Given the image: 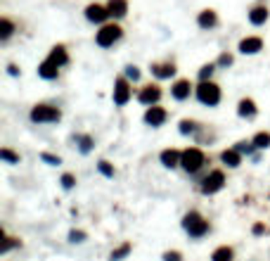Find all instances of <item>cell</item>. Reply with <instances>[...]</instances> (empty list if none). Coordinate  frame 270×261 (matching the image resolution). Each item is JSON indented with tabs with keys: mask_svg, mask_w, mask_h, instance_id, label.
I'll use <instances>...</instances> for the list:
<instances>
[{
	"mask_svg": "<svg viewBox=\"0 0 270 261\" xmlns=\"http://www.w3.org/2000/svg\"><path fill=\"white\" fill-rule=\"evenodd\" d=\"M86 17H88V22L102 24V22L109 17V10L102 8V5H88V8H86Z\"/></svg>",
	"mask_w": 270,
	"mask_h": 261,
	"instance_id": "cell-10",
	"label": "cell"
},
{
	"mask_svg": "<svg viewBox=\"0 0 270 261\" xmlns=\"http://www.w3.org/2000/svg\"><path fill=\"white\" fill-rule=\"evenodd\" d=\"M126 79L128 81H138L140 79V69L138 67H126Z\"/></svg>",
	"mask_w": 270,
	"mask_h": 261,
	"instance_id": "cell-33",
	"label": "cell"
},
{
	"mask_svg": "<svg viewBox=\"0 0 270 261\" xmlns=\"http://www.w3.org/2000/svg\"><path fill=\"white\" fill-rule=\"evenodd\" d=\"M76 143H78V150H81L83 154H88L90 150H92V138H90V135H78Z\"/></svg>",
	"mask_w": 270,
	"mask_h": 261,
	"instance_id": "cell-26",
	"label": "cell"
},
{
	"mask_svg": "<svg viewBox=\"0 0 270 261\" xmlns=\"http://www.w3.org/2000/svg\"><path fill=\"white\" fill-rule=\"evenodd\" d=\"M14 247H19L17 237H5V240H2V247H0V254H8L10 249H14Z\"/></svg>",
	"mask_w": 270,
	"mask_h": 261,
	"instance_id": "cell-28",
	"label": "cell"
},
{
	"mask_svg": "<svg viewBox=\"0 0 270 261\" xmlns=\"http://www.w3.org/2000/svg\"><path fill=\"white\" fill-rule=\"evenodd\" d=\"M256 102L254 100H249V98H244V100H240V107H237V114L242 119H254L256 117Z\"/></svg>",
	"mask_w": 270,
	"mask_h": 261,
	"instance_id": "cell-14",
	"label": "cell"
},
{
	"mask_svg": "<svg viewBox=\"0 0 270 261\" xmlns=\"http://www.w3.org/2000/svg\"><path fill=\"white\" fill-rule=\"evenodd\" d=\"M40 159H43V162H48V164H52V166L62 164V159H60V157H54V154H50V152H43V154H40Z\"/></svg>",
	"mask_w": 270,
	"mask_h": 261,
	"instance_id": "cell-34",
	"label": "cell"
},
{
	"mask_svg": "<svg viewBox=\"0 0 270 261\" xmlns=\"http://www.w3.org/2000/svg\"><path fill=\"white\" fill-rule=\"evenodd\" d=\"M124 36V31L118 24H104V27L98 31V36H95V43L100 48H109V45H114L118 38Z\"/></svg>",
	"mask_w": 270,
	"mask_h": 261,
	"instance_id": "cell-5",
	"label": "cell"
},
{
	"mask_svg": "<svg viewBox=\"0 0 270 261\" xmlns=\"http://www.w3.org/2000/svg\"><path fill=\"white\" fill-rule=\"evenodd\" d=\"M211 261H234V252H232V247H228V244H223V247H218L216 252L211 254Z\"/></svg>",
	"mask_w": 270,
	"mask_h": 261,
	"instance_id": "cell-21",
	"label": "cell"
},
{
	"mask_svg": "<svg viewBox=\"0 0 270 261\" xmlns=\"http://www.w3.org/2000/svg\"><path fill=\"white\" fill-rule=\"evenodd\" d=\"M223 183H225L223 171H211L206 178L202 180V192L204 195H214V192H218V190L223 188Z\"/></svg>",
	"mask_w": 270,
	"mask_h": 261,
	"instance_id": "cell-6",
	"label": "cell"
},
{
	"mask_svg": "<svg viewBox=\"0 0 270 261\" xmlns=\"http://www.w3.org/2000/svg\"><path fill=\"white\" fill-rule=\"evenodd\" d=\"M130 247H133L130 242H124L121 247H116V249L112 252V256H109V259H112V261H121V259H126L128 254H130Z\"/></svg>",
	"mask_w": 270,
	"mask_h": 261,
	"instance_id": "cell-23",
	"label": "cell"
},
{
	"mask_svg": "<svg viewBox=\"0 0 270 261\" xmlns=\"http://www.w3.org/2000/svg\"><path fill=\"white\" fill-rule=\"evenodd\" d=\"M197 100L206 107H216L220 102V88L214 81H202L197 86Z\"/></svg>",
	"mask_w": 270,
	"mask_h": 261,
	"instance_id": "cell-3",
	"label": "cell"
},
{
	"mask_svg": "<svg viewBox=\"0 0 270 261\" xmlns=\"http://www.w3.org/2000/svg\"><path fill=\"white\" fill-rule=\"evenodd\" d=\"M190 93H192V83H190L188 79H180V81L173 83L171 95H173L176 100H188V98H190Z\"/></svg>",
	"mask_w": 270,
	"mask_h": 261,
	"instance_id": "cell-12",
	"label": "cell"
},
{
	"mask_svg": "<svg viewBox=\"0 0 270 261\" xmlns=\"http://www.w3.org/2000/svg\"><path fill=\"white\" fill-rule=\"evenodd\" d=\"M152 74L156 79H171L176 74V64L173 62H164V64H152Z\"/></svg>",
	"mask_w": 270,
	"mask_h": 261,
	"instance_id": "cell-15",
	"label": "cell"
},
{
	"mask_svg": "<svg viewBox=\"0 0 270 261\" xmlns=\"http://www.w3.org/2000/svg\"><path fill=\"white\" fill-rule=\"evenodd\" d=\"M218 64H220V67H230V64H232V55L223 53L220 57H218Z\"/></svg>",
	"mask_w": 270,
	"mask_h": 261,
	"instance_id": "cell-38",
	"label": "cell"
},
{
	"mask_svg": "<svg viewBox=\"0 0 270 261\" xmlns=\"http://www.w3.org/2000/svg\"><path fill=\"white\" fill-rule=\"evenodd\" d=\"M107 10H109V17L121 19V17H126V12H128V3H126V0H109Z\"/></svg>",
	"mask_w": 270,
	"mask_h": 261,
	"instance_id": "cell-16",
	"label": "cell"
},
{
	"mask_svg": "<svg viewBox=\"0 0 270 261\" xmlns=\"http://www.w3.org/2000/svg\"><path fill=\"white\" fill-rule=\"evenodd\" d=\"M130 95H133V90H130L128 79H116V83H114V102L116 105H126L130 100Z\"/></svg>",
	"mask_w": 270,
	"mask_h": 261,
	"instance_id": "cell-7",
	"label": "cell"
},
{
	"mask_svg": "<svg viewBox=\"0 0 270 261\" xmlns=\"http://www.w3.org/2000/svg\"><path fill=\"white\" fill-rule=\"evenodd\" d=\"M38 74H40L43 79H48V81H52V79H57V76H60V69H57L54 64H50L48 60H45V62L38 67Z\"/></svg>",
	"mask_w": 270,
	"mask_h": 261,
	"instance_id": "cell-22",
	"label": "cell"
},
{
	"mask_svg": "<svg viewBox=\"0 0 270 261\" xmlns=\"http://www.w3.org/2000/svg\"><path fill=\"white\" fill-rule=\"evenodd\" d=\"M266 19H268V8H266V5H256V8L249 12V22L256 24V27L266 24Z\"/></svg>",
	"mask_w": 270,
	"mask_h": 261,
	"instance_id": "cell-19",
	"label": "cell"
},
{
	"mask_svg": "<svg viewBox=\"0 0 270 261\" xmlns=\"http://www.w3.org/2000/svg\"><path fill=\"white\" fill-rule=\"evenodd\" d=\"M214 69H216L214 64H204V67L199 69V79H202V81H211V74H214Z\"/></svg>",
	"mask_w": 270,
	"mask_h": 261,
	"instance_id": "cell-31",
	"label": "cell"
},
{
	"mask_svg": "<svg viewBox=\"0 0 270 261\" xmlns=\"http://www.w3.org/2000/svg\"><path fill=\"white\" fill-rule=\"evenodd\" d=\"M263 48V41L258 36H249V38H242V43H240V53L244 55H256L258 50Z\"/></svg>",
	"mask_w": 270,
	"mask_h": 261,
	"instance_id": "cell-11",
	"label": "cell"
},
{
	"mask_svg": "<svg viewBox=\"0 0 270 261\" xmlns=\"http://www.w3.org/2000/svg\"><path fill=\"white\" fill-rule=\"evenodd\" d=\"M69 240H72V242H83V240H86V233H83V230H72V233H69Z\"/></svg>",
	"mask_w": 270,
	"mask_h": 261,
	"instance_id": "cell-36",
	"label": "cell"
},
{
	"mask_svg": "<svg viewBox=\"0 0 270 261\" xmlns=\"http://www.w3.org/2000/svg\"><path fill=\"white\" fill-rule=\"evenodd\" d=\"M74 185H76V178H74L72 173H64V176H62V188L64 190H72Z\"/></svg>",
	"mask_w": 270,
	"mask_h": 261,
	"instance_id": "cell-32",
	"label": "cell"
},
{
	"mask_svg": "<svg viewBox=\"0 0 270 261\" xmlns=\"http://www.w3.org/2000/svg\"><path fill=\"white\" fill-rule=\"evenodd\" d=\"M144 121L150 124V126H162L164 121H166V109L159 107V105H154V107H150L147 112H144Z\"/></svg>",
	"mask_w": 270,
	"mask_h": 261,
	"instance_id": "cell-9",
	"label": "cell"
},
{
	"mask_svg": "<svg viewBox=\"0 0 270 261\" xmlns=\"http://www.w3.org/2000/svg\"><path fill=\"white\" fill-rule=\"evenodd\" d=\"M194 131H197V124H194V121H190V119H182V121H180V133L182 135L194 133Z\"/></svg>",
	"mask_w": 270,
	"mask_h": 261,
	"instance_id": "cell-29",
	"label": "cell"
},
{
	"mask_svg": "<svg viewBox=\"0 0 270 261\" xmlns=\"http://www.w3.org/2000/svg\"><path fill=\"white\" fill-rule=\"evenodd\" d=\"M204 164H206V157H204V152L199 147H188L182 152V157H180V166L188 173H197Z\"/></svg>",
	"mask_w": 270,
	"mask_h": 261,
	"instance_id": "cell-2",
	"label": "cell"
},
{
	"mask_svg": "<svg viewBox=\"0 0 270 261\" xmlns=\"http://www.w3.org/2000/svg\"><path fill=\"white\" fill-rule=\"evenodd\" d=\"M8 72L12 74V76H17V74H19V69H17V67H14V64H10V67H8Z\"/></svg>",
	"mask_w": 270,
	"mask_h": 261,
	"instance_id": "cell-40",
	"label": "cell"
},
{
	"mask_svg": "<svg viewBox=\"0 0 270 261\" xmlns=\"http://www.w3.org/2000/svg\"><path fill=\"white\" fill-rule=\"evenodd\" d=\"M180 157H182V152H178V150H164L162 152V164L166 166V169L180 166Z\"/></svg>",
	"mask_w": 270,
	"mask_h": 261,
	"instance_id": "cell-18",
	"label": "cell"
},
{
	"mask_svg": "<svg viewBox=\"0 0 270 261\" xmlns=\"http://www.w3.org/2000/svg\"><path fill=\"white\" fill-rule=\"evenodd\" d=\"M60 119H62V112L52 105H36L31 109V121H36V124H54Z\"/></svg>",
	"mask_w": 270,
	"mask_h": 261,
	"instance_id": "cell-4",
	"label": "cell"
},
{
	"mask_svg": "<svg viewBox=\"0 0 270 261\" xmlns=\"http://www.w3.org/2000/svg\"><path fill=\"white\" fill-rule=\"evenodd\" d=\"M0 159L8 162V164H19V154H14L12 150H8V147H2V150H0Z\"/></svg>",
	"mask_w": 270,
	"mask_h": 261,
	"instance_id": "cell-27",
	"label": "cell"
},
{
	"mask_svg": "<svg viewBox=\"0 0 270 261\" xmlns=\"http://www.w3.org/2000/svg\"><path fill=\"white\" fill-rule=\"evenodd\" d=\"M138 100H140L142 105H147V107H154V105L162 100V88H159V86H144V88L140 90Z\"/></svg>",
	"mask_w": 270,
	"mask_h": 261,
	"instance_id": "cell-8",
	"label": "cell"
},
{
	"mask_svg": "<svg viewBox=\"0 0 270 261\" xmlns=\"http://www.w3.org/2000/svg\"><path fill=\"white\" fill-rule=\"evenodd\" d=\"M48 62L54 64L57 69L69 62V55H66V50H64V45H54L52 50H50V57H48Z\"/></svg>",
	"mask_w": 270,
	"mask_h": 261,
	"instance_id": "cell-13",
	"label": "cell"
},
{
	"mask_svg": "<svg viewBox=\"0 0 270 261\" xmlns=\"http://www.w3.org/2000/svg\"><path fill=\"white\" fill-rule=\"evenodd\" d=\"M197 24L202 29H214L218 24V17H216V12L214 10H204V12H199V17H197Z\"/></svg>",
	"mask_w": 270,
	"mask_h": 261,
	"instance_id": "cell-17",
	"label": "cell"
},
{
	"mask_svg": "<svg viewBox=\"0 0 270 261\" xmlns=\"http://www.w3.org/2000/svg\"><path fill=\"white\" fill-rule=\"evenodd\" d=\"M220 159H223V164H228L230 169H234V166L242 164V154L237 152V150H225V152L220 154Z\"/></svg>",
	"mask_w": 270,
	"mask_h": 261,
	"instance_id": "cell-20",
	"label": "cell"
},
{
	"mask_svg": "<svg viewBox=\"0 0 270 261\" xmlns=\"http://www.w3.org/2000/svg\"><path fill=\"white\" fill-rule=\"evenodd\" d=\"M164 261H182V254L176 252V249H171V252L164 254Z\"/></svg>",
	"mask_w": 270,
	"mask_h": 261,
	"instance_id": "cell-37",
	"label": "cell"
},
{
	"mask_svg": "<svg viewBox=\"0 0 270 261\" xmlns=\"http://www.w3.org/2000/svg\"><path fill=\"white\" fill-rule=\"evenodd\" d=\"M254 147H256V145H254V143H246V140H242V143L234 145V150H237L240 154H252Z\"/></svg>",
	"mask_w": 270,
	"mask_h": 261,
	"instance_id": "cell-30",
	"label": "cell"
},
{
	"mask_svg": "<svg viewBox=\"0 0 270 261\" xmlns=\"http://www.w3.org/2000/svg\"><path fill=\"white\" fill-rule=\"evenodd\" d=\"M98 166H100V171L104 173V176H109V178L114 176V169H112V164H109V162H100Z\"/></svg>",
	"mask_w": 270,
	"mask_h": 261,
	"instance_id": "cell-35",
	"label": "cell"
},
{
	"mask_svg": "<svg viewBox=\"0 0 270 261\" xmlns=\"http://www.w3.org/2000/svg\"><path fill=\"white\" fill-rule=\"evenodd\" d=\"M263 233H266V225H263V223L254 225V235H263Z\"/></svg>",
	"mask_w": 270,
	"mask_h": 261,
	"instance_id": "cell-39",
	"label": "cell"
},
{
	"mask_svg": "<svg viewBox=\"0 0 270 261\" xmlns=\"http://www.w3.org/2000/svg\"><path fill=\"white\" fill-rule=\"evenodd\" d=\"M182 228L188 230L190 237H204L208 233V221H204V216L199 211H190L182 218Z\"/></svg>",
	"mask_w": 270,
	"mask_h": 261,
	"instance_id": "cell-1",
	"label": "cell"
},
{
	"mask_svg": "<svg viewBox=\"0 0 270 261\" xmlns=\"http://www.w3.org/2000/svg\"><path fill=\"white\" fill-rule=\"evenodd\" d=\"M12 31H14V24H12L10 19H0V38L8 41V38L12 36Z\"/></svg>",
	"mask_w": 270,
	"mask_h": 261,
	"instance_id": "cell-25",
	"label": "cell"
},
{
	"mask_svg": "<svg viewBox=\"0 0 270 261\" xmlns=\"http://www.w3.org/2000/svg\"><path fill=\"white\" fill-rule=\"evenodd\" d=\"M254 145H256V150H266V147H270V133H266V131H261V133L254 135Z\"/></svg>",
	"mask_w": 270,
	"mask_h": 261,
	"instance_id": "cell-24",
	"label": "cell"
}]
</instances>
